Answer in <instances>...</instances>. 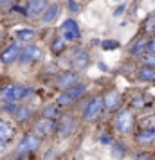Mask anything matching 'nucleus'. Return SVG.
Wrapping results in <instances>:
<instances>
[{
    "label": "nucleus",
    "instance_id": "obj_1",
    "mask_svg": "<svg viewBox=\"0 0 155 160\" xmlns=\"http://www.w3.org/2000/svg\"><path fill=\"white\" fill-rule=\"evenodd\" d=\"M85 92H87V85L78 83V85H74V87L63 90L56 102H58V106H70V104L80 101L83 95H85Z\"/></svg>",
    "mask_w": 155,
    "mask_h": 160
},
{
    "label": "nucleus",
    "instance_id": "obj_2",
    "mask_svg": "<svg viewBox=\"0 0 155 160\" xmlns=\"http://www.w3.org/2000/svg\"><path fill=\"white\" fill-rule=\"evenodd\" d=\"M31 94V88L23 87V85H8L0 92V101L2 102H18L23 97Z\"/></svg>",
    "mask_w": 155,
    "mask_h": 160
},
{
    "label": "nucleus",
    "instance_id": "obj_3",
    "mask_svg": "<svg viewBox=\"0 0 155 160\" xmlns=\"http://www.w3.org/2000/svg\"><path fill=\"white\" fill-rule=\"evenodd\" d=\"M105 112V101L103 97H92L89 102H87V106H85V112H83V119L87 121V122H92V121H96L99 117L103 115Z\"/></svg>",
    "mask_w": 155,
    "mask_h": 160
},
{
    "label": "nucleus",
    "instance_id": "obj_4",
    "mask_svg": "<svg viewBox=\"0 0 155 160\" xmlns=\"http://www.w3.org/2000/svg\"><path fill=\"white\" fill-rule=\"evenodd\" d=\"M114 124H116V130L119 133H130L133 130V124H135V119H133V113L130 110H119L116 113V119H114Z\"/></svg>",
    "mask_w": 155,
    "mask_h": 160
},
{
    "label": "nucleus",
    "instance_id": "obj_5",
    "mask_svg": "<svg viewBox=\"0 0 155 160\" xmlns=\"http://www.w3.org/2000/svg\"><path fill=\"white\" fill-rule=\"evenodd\" d=\"M40 135L36 133H27L25 137L20 140V144L16 146V155H29V153L36 151L40 148Z\"/></svg>",
    "mask_w": 155,
    "mask_h": 160
},
{
    "label": "nucleus",
    "instance_id": "obj_6",
    "mask_svg": "<svg viewBox=\"0 0 155 160\" xmlns=\"http://www.w3.org/2000/svg\"><path fill=\"white\" fill-rule=\"evenodd\" d=\"M78 128V119L70 113H67V115H61L59 117L58 124H56V130L61 137H70L74 131Z\"/></svg>",
    "mask_w": 155,
    "mask_h": 160
},
{
    "label": "nucleus",
    "instance_id": "obj_7",
    "mask_svg": "<svg viewBox=\"0 0 155 160\" xmlns=\"http://www.w3.org/2000/svg\"><path fill=\"white\" fill-rule=\"evenodd\" d=\"M18 59L22 63H34V61H42L44 59V51L38 47V45H27L20 51Z\"/></svg>",
    "mask_w": 155,
    "mask_h": 160
},
{
    "label": "nucleus",
    "instance_id": "obj_8",
    "mask_svg": "<svg viewBox=\"0 0 155 160\" xmlns=\"http://www.w3.org/2000/svg\"><path fill=\"white\" fill-rule=\"evenodd\" d=\"M70 63L76 70H85L90 63V54L83 47H78L72 51V56H70Z\"/></svg>",
    "mask_w": 155,
    "mask_h": 160
},
{
    "label": "nucleus",
    "instance_id": "obj_9",
    "mask_svg": "<svg viewBox=\"0 0 155 160\" xmlns=\"http://www.w3.org/2000/svg\"><path fill=\"white\" fill-rule=\"evenodd\" d=\"M78 83H80L78 72H74V70H65V72H61L58 76V79H56V87L61 88V90H67V88L74 87V85H78Z\"/></svg>",
    "mask_w": 155,
    "mask_h": 160
},
{
    "label": "nucleus",
    "instance_id": "obj_10",
    "mask_svg": "<svg viewBox=\"0 0 155 160\" xmlns=\"http://www.w3.org/2000/svg\"><path fill=\"white\" fill-rule=\"evenodd\" d=\"M61 34H63V38H65V40H70V42H74V40H80L81 32H80V27H78L76 20H72V18L65 20V22H63V25H61Z\"/></svg>",
    "mask_w": 155,
    "mask_h": 160
},
{
    "label": "nucleus",
    "instance_id": "obj_11",
    "mask_svg": "<svg viewBox=\"0 0 155 160\" xmlns=\"http://www.w3.org/2000/svg\"><path fill=\"white\" fill-rule=\"evenodd\" d=\"M54 130H56V122H54V119L42 117L40 121L34 122V131H36V135H40V137H45V135L52 133Z\"/></svg>",
    "mask_w": 155,
    "mask_h": 160
},
{
    "label": "nucleus",
    "instance_id": "obj_12",
    "mask_svg": "<svg viewBox=\"0 0 155 160\" xmlns=\"http://www.w3.org/2000/svg\"><path fill=\"white\" fill-rule=\"evenodd\" d=\"M47 9V2L45 0H29L27 8H25V15L29 18H38L44 15V11Z\"/></svg>",
    "mask_w": 155,
    "mask_h": 160
},
{
    "label": "nucleus",
    "instance_id": "obj_13",
    "mask_svg": "<svg viewBox=\"0 0 155 160\" xmlns=\"http://www.w3.org/2000/svg\"><path fill=\"white\" fill-rule=\"evenodd\" d=\"M18 56H20V47H18V43H11V45H8V47L2 51V54H0V61L9 65V63L16 61Z\"/></svg>",
    "mask_w": 155,
    "mask_h": 160
},
{
    "label": "nucleus",
    "instance_id": "obj_14",
    "mask_svg": "<svg viewBox=\"0 0 155 160\" xmlns=\"http://www.w3.org/2000/svg\"><path fill=\"white\" fill-rule=\"evenodd\" d=\"M103 101H105V110L114 112V110H117L119 106H121V94L116 92V90H110V92L105 94Z\"/></svg>",
    "mask_w": 155,
    "mask_h": 160
},
{
    "label": "nucleus",
    "instance_id": "obj_15",
    "mask_svg": "<svg viewBox=\"0 0 155 160\" xmlns=\"http://www.w3.org/2000/svg\"><path fill=\"white\" fill-rule=\"evenodd\" d=\"M59 13H61V6H59V4H52V6H47V9H45L44 15H42V22H44V23L56 22V18L59 16Z\"/></svg>",
    "mask_w": 155,
    "mask_h": 160
},
{
    "label": "nucleus",
    "instance_id": "obj_16",
    "mask_svg": "<svg viewBox=\"0 0 155 160\" xmlns=\"http://www.w3.org/2000/svg\"><path fill=\"white\" fill-rule=\"evenodd\" d=\"M15 135H16V130L13 128V124H9L8 121L0 119V138L11 144V140L15 138Z\"/></svg>",
    "mask_w": 155,
    "mask_h": 160
},
{
    "label": "nucleus",
    "instance_id": "obj_17",
    "mask_svg": "<svg viewBox=\"0 0 155 160\" xmlns=\"http://www.w3.org/2000/svg\"><path fill=\"white\" fill-rule=\"evenodd\" d=\"M137 78L141 81H146V83H152L155 81V68L153 67H141L139 70H137Z\"/></svg>",
    "mask_w": 155,
    "mask_h": 160
},
{
    "label": "nucleus",
    "instance_id": "obj_18",
    "mask_svg": "<svg viewBox=\"0 0 155 160\" xmlns=\"http://www.w3.org/2000/svg\"><path fill=\"white\" fill-rule=\"evenodd\" d=\"M135 140L139 144H150L155 140V131H146V130H139L135 133Z\"/></svg>",
    "mask_w": 155,
    "mask_h": 160
},
{
    "label": "nucleus",
    "instance_id": "obj_19",
    "mask_svg": "<svg viewBox=\"0 0 155 160\" xmlns=\"http://www.w3.org/2000/svg\"><path fill=\"white\" fill-rule=\"evenodd\" d=\"M139 130H146V131H155V113L144 115L139 121Z\"/></svg>",
    "mask_w": 155,
    "mask_h": 160
},
{
    "label": "nucleus",
    "instance_id": "obj_20",
    "mask_svg": "<svg viewBox=\"0 0 155 160\" xmlns=\"http://www.w3.org/2000/svg\"><path fill=\"white\" fill-rule=\"evenodd\" d=\"M15 36L20 42H31V40H34L36 32L33 29H18V31H15Z\"/></svg>",
    "mask_w": 155,
    "mask_h": 160
},
{
    "label": "nucleus",
    "instance_id": "obj_21",
    "mask_svg": "<svg viewBox=\"0 0 155 160\" xmlns=\"http://www.w3.org/2000/svg\"><path fill=\"white\" fill-rule=\"evenodd\" d=\"M11 115L15 117L16 121H20V122H22V121H25V119H29V117H31V110L27 108V106H20V104H18L16 110L11 113Z\"/></svg>",
    "mask_w": 155,
    "mask_h": 160
},
{
    "label": "nucleus",
    "instance_id": "obj_22",
    "mask_svg": "<svg viewBox=\"0 0 155 160\" xmlns=\"http://www.w3.org/2000/svg\"><path fill=\"white\" fill-rule=\"evenodd\" d=\"M59 115V110H58V104H47L42 108V117H47V119H56Z\"/></svg>",
    "mask_w": 155,
    "mask_h": 160
},
{
    "label": "nucleus",
    "instance_id": "obj_23",
    "mask_svg": "<svg viewBox=\"0 0 155 160\" xmlns=\"http://www.w3.org/2000/svg\"><path fill=\"white\" fill-rule=\"evenodd\" d=\"M148 42L146 38H141V40H137V43L132 47V54L133 56H141V54H144V51H148Z\"/></svg>",
    "mask_w": 155,
    "mask_h": 160
},
{
    "label": "nucleus",
    "instance_id": "obj_24",
    "mask_svg": "<svg viewBox=\"0 0 155 160\" xmlns=\"http://www.w3.org/2000/svg\"><path fill=\"white\" fill-rule=\"evenodd\" d=\"M51 51L54 52V54H59V52L65 51V38H56L51 45Z\"/></svg>",
    "mask_w": 155,
    "mask_h": 160
},
{
    "label": "nucleus",
    "instance_id": "obj_25",
    "mask_svg": "<svg viewBox=\"0 0 155 160\" xmlns=\"http://www.w3.org/2000/svg\"><path fill=\"white\" fill-rule=\"evenodd\" d=\"M144 31L146 32H155V13H152V15L148 16V20H146V23H144Z\"/></svg>",
    "mask_w": 155,
    "mask_h": 160
},
{
    "label": "nucleus",
    "instance_id": "obj_26",
    "mask_svg": "<svg viewBox=\"0 0 155 160\" xmlns=\"http://www.w3.org/2000/svg\"><path fill=\"white\" fill-rule=\"evenodd\" d=\"M112 157L114 158H123L125 157V148L121 144H114V148H112Z\"/></svg>",
    "mask_w": 155,
    "mask_h": 160
},
{
    "label": "nucleus",
    "instance_id": "obj_27",
    "mask_svg": "<svg viewBox=\"0 0 155 160\" xmlns=\"http://www.w3.org/2000/svg\"><path fill=\"white\" fill-rule=\"evenodd\" d=\"M101 47H103L105 51H110V49H117L119 43L117 42H114V40H105L103 43H101Z\"/></svg>",
    "mask_w": 155,
    "mask_h": 160
},
{
    "label": "nucleus",
    "instance_id": "obj_28",
    "mask_svg": "<svg viewBox=\"0 0 155 160\" xmlns=\"http://www.w3.org/2000/svg\"><path fill=\"white\" fill-rule=\"evenodd\" d=\"M144 63H146L148 67H153V68H155V54L146 56V58H144Z\"/></svg>",
    "mask_w": 155,
    "mask_h": 160
},
{
    "label": "nucleus",
    "instance_id": "obj_29",
    "mask_svg": "<svg viewBox=\"0 0 155 160\" xmlns=\"http://www.w3.org/2000/svg\"><path fill=\"white\" fill-rule=\"evenodd\" d=\"M99 140H101V144H110L112 137H110V135H101V137H99Z\"/></svg>",
    "mask_w": 155,
    "mask_h": 160
},
{
    "label": "nucleus",
    "instance_id": "obj_30",
    "mask_svg": "<svg viewBox=\"0 0 155 160\" xmlns=\"http://www.w3.org/2000/svg\"><path fill=\"white\" fill-rule=\"evenodd\" d=\"M69 8L72 9V13H78V11H80V8H78V4H76L74 0H69Z\"/></svg>",
    "mask_w": 155,
    "mask_h": 160
},
{
    "label": "nucleus",
    "instance_id": "obj_31",
    "mask_svg": "<svg viewBox=\"0 0 155 160\" xmlns=\"http://www.w3.org/2000/svg\"><path fill=\"white\" fill-rule=\"evenodd\" d=\"M148 51H150V54H155V38L148 43Z\"/></svg>",
    "mask_w": 155,
    "mask_h": 160
},
{
    "label": "nucleus",
    "instance_id": "obj_32",
    "mask_svg": "<svg viewBox=\"0 0 155 160\" xmlns=\"http://www.w3.org/2000/svg\"><path fill=\"white\" fill-rule=\"evenodd\" d=\"M123 11H125V6H119V8L116 9V13H114V16H119V15H123Z\"/></svg>",
    "mask_w": 155,
    "mask_h": 160
},
{
    "label": "nucleus",
    "instance_id": "obj_33",
    "mask_svg": "<svg viewBox=\"0 0 155 160\" xmlns=\"http://www.w3.org/2000/svg\"><path fill=\"white\" fill-rule=\"evenodd\" d=\"M99 67H101V70H103V72H106V70H108V68H106V65H105V63H99Z\"/></svg>",
    "mask_w": 155,
    "mask_h": 160
}]
</instances>
